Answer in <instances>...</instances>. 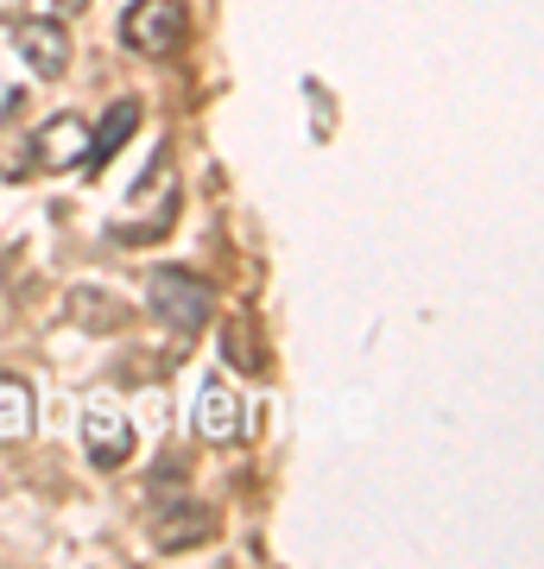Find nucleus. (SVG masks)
Segmentation results:
<instances>
[{
    "mask_svg": "<svg viewBox=\"0 0 544 569\" xmlns=\"http://www.w3.org/2000/svg\"><path fill=\"white\" fill-rule=\"evenodd\" d=\"M190 39V7L184 0H133L121 20V44L140 58H171Z\"/></svg>",
    "mask_w": 544,
    "mask_h": 569,
    "instance_id": "1",
    "label": "nucleus"
},
{
    "mask_svg": "<svg viewBox=\"0 0 544 569\" xmlns=\"http://www.w3.org/2000/svg\"><path fill=\"white\" fill-rule=\"evenodd\" d=\"M152 310L171 317L178 329H202L216 317V291L202 279H190V272H178V266H165V272H152Z\"/></svg>",
    "mask_w": 544,
    "mask_h": 569,
    "instance_id": "2",
    "label": "nucleus"
},
{
    "mask_svg": "<svg viewBox=\"0 0 544 569\" xmlns=\"http://www.w3.org/2000/svg\"><path fill=\"white\" fill-rule=\"evenodd\" d=\"M13 44L26 51V63L39 77H63L70 70V39H63L58 20H13Z\"/></svg>",
    "mask_w": 544,
    "mask_h": 569,
    "instance_id": "3",
    "label": "nucleus"
},
{
    "mask_svg": "<svg viewBox=\"0 0 544 569\" xmlns=\"http://www.w3.org/2000/svg\"><path fill=\"white\" fill-rule=\"evenodd\" d=\"M82 437H89V462L96 468H121L133 456V425H127L121 411H89L82 418Z\"/></svg>",
    "mask_w": 544,
    "mask_h": 569,
    "instance_id": "4",
    "label": "nucleus"
},
{
    "mask_svg": "<svg viewBox=\"0 0 544 569\" xmlns=\"http://www.w3.org/2000/svg\"><path fill=\"white\" fill-rule=\"evenodd\" d=\"M32 152H39V164H51V171H63V164H82V159H89V121H77V114L44 121Z\"/></svg>",
    "mask_w": 544,
    "mask_h": 569,
    "instance_id": "5",
    "label": "nucleus"
},
{
    "mask_svg": "<svg viewBox=\"0 0 544 569\" xmlns=\"http://www.w3.org/2000/svg\"><path fill=\"white\" fill-rule=\"evenodd\" d=\"M197 430L209 437V443H235L241 437V399L222 387V380H209L197 399Z\"/></svg>",
    "mask_w": 544,
    "mask_h": 569,
    "instance_id": "6",
    "label": "nucleus"
},
{
    "mask_svg": "<svg viewBox=\"0 0 544 569\" xmlns=\"http://www.w3.org/2000/svg\"><path fill=\"white\" fill-rule=\"evenodd\" d=\"M216 538V512L209 507H178L171 519H159V531H152V545L171 557V550H197V545H209Z\"/></svg>",
    "mask_w": 544,
    "mask_h": 569,
    "instance_id": "7",
    "label": "nucleus"
},
{
    "mask_svg": "<svg viewBox=\"0 0 544 569\" xmlns=\"http://www.w3.org/2000/svg\"><path fill=\"white\" fill-rule=\"evenodd\" d=\"M70 317H77L82 329H96V336L127 329V305L121 298H108V291H96V284H77V291H70Z\"/></svg>",
    "mask_w": 544,
    "mask_h": 569,
    "instance_id": "8",
    "label": "nucleus"
},
{
    "mask_svg": "<svg viewBox=\"0 0 544 569\" xmlns=\"http://www.w3.org/2000/svg\"><path fill=\"white\" fill-rule=\"evenodd\" d=\"M140 127V102H115L101 114V133H89V159L82 171H101V159H115V146H127V133Z\"/></svg>",
    "mask_w": 544,
    "mask_h": 569,
    "instance_id": "9",
    "label": "nucleus"
},
{
    "mask_svg": "<svg viewBox=\"0 0 544 569\" xmlns=\"http://www.w3.org/2000/svg\"><path fill=\"white\" fill-rule=\"evenodd\" d=\"M32 437V392L26 380L0 373V443H26Z\"/></svg>",
    "mask_w": 544,
    "mask_h": 569,
    "instance_id": "10",
    "label": "nucleus"
},
{
    "mask_svg": "<svg viewBox=\"0 0 544 569\" xmlns=\"http://www.w3.org/2000/svg\"><path fill=\"white\" fill-rule=\"evenodd\" d=\"M222 348H228V361L241 367V373H260V367H266V355L254 348V336H247V323H241V317H235V323L222 329Z\"/></svg>",
    "mask_w": 544,
    "mask_h": 569,
    "instance_id": "11",
    "label": "nucleus"
},
{
    "mask_svg": "<svg viewBox=\"0 0 544 569\" xmlns=\"http://www.w3.org/2000/svg\"><path fill=\"white\" fill-rule=\"evenodd\" d=\"M58 7H63V13H82V7H89V0H58Z\"/></svg>",
    "mask_w": 544,
    "mask_h": 569,
    "instance_id": "12",
    "label": "nucleus"
}]
</instances>
